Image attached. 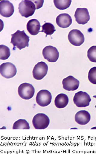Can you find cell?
Instances as JSON below:
<instances>
[{"label": "cell", "instance_id": "1", "mask_svg": "<svg viewBox=\"0 0 96 154\" xmlns=\"http://www.w3.org/2000/svg\"><path fill=\"white\" fill-rule=\"evenodd\" d=\"M10 43L13 45V50L17 48L19 50L28 47L30 41V37L26 34L25 31L17 30L16 32L11 35Z\"/></svg>", "mask_w": 96, "mask_h": 154}, {"label": "cell", "instance_id": "2", "mask_svg": "<svg viewBox=\"0 0 96 154\" xmlns=\"http://www.w3.org/2000/svg\"><path fill=\"white\" fill-rule=\"evenodd\" d=\"M18 9L22 16L27 18L34 14L36 8L35 5L32 1L25 0L19 3Z\"/></svg>", "mask_w": 96, "mask_h": 154}, {"label": "cell", "instance_id": "3", "mask_svg": "<svg viewBox=\"0 0 96 154\" xmlns=\"http://www.w3.org/2000/svg\"><path fill=\"white\" fill-rule=\"evenodd\" d=\"M32 123L36 130H44L48 127L50 120L45 114L38 113L34 116Z\"/></svg>", "mask_w": 96, "mask_h": 154}, {"label": "cell", "instance_id": "4", "mask_svg": "<svg viewBox=\"0 0 96 154\" xmlns=\"http://www.w3.org/2000/svg\"><path fill=\"white\" fill-rule=\"evenodd\" d=\"M18 95L22 99L28 100L33 98L35 93V89L30 83H24L18 87Z\"/></svg>", "mask_w": 96, "mask_h": 154}, {"label": "cell", "instance_id": "5", "mask_svg": "<svg viewBox=\"0 0 96 154\" xmlns=\"http://www.w3.org/2000/svg\"><path fill=\"white\" fill-rule=\"evenodd\" d=\"M91 99L86 92L78 91L75 94L74 102L76 105L79 108H85L89 105Z\"/></svg>", "mask_w": 96, "mask_h": 154}, {"label": "cell", "instance_id": "6", "mask_svg": "<svg viewBox=\"0 0 96 154\" xmlns=\"http://www.w3.org/2000/svg\"><path fill=\"white\" fill-rule=\"evenodd\" d=\"M17 69L15 65L11 62H6L0 66L1 75L6 79H11L16 75Z\"/></svg>", "mask_w": 96, "mask_h": 154}, {"label": "cell", "instance_id": "7", "mask_svg": "<svg viewBox=\"0 0 96 154\" xmlns=\"http://www.w3.org/2000/svg\"><path fill=\"white\" fill-rule=\"evenodd\" d=\"M48 70V65L45 62H38L35 66L33 69V77L35 79L42 80L46 75Z\"/></svg>", "mask_w": 96, "mask_h": 154}, {"label": "cell", "instance_id": "8", "mask_svg": "<svg viewBox=\"0 0 96 154\" xmlns=\"http://www.w3.org/2000/svg\"><path fill=\"white\" fill-rule=\"evenodd\" d=\"M52 96L51 93L46 90H42L37 93L36 102L41 107H46L51 103Z\"/></svg>", "mask_w": 96, "mask_h": 154}, {"label": "cell", "instance_id": "9", "mask_svg": "<svg viewBox=\"0 0 96 154\" xmlns=\"http://www.w3.org/2000/svg\"><path fill=\"white\" fill-rule=\"evenodd\" d=\"M68 39L72 45L80 46L84 43L85 37L81 32L77 29L71 30L68 35Z\"/></svg>", "mask_w": 96, "mask_h": 154}, {"label": "cell", "instance_id": "10", "mask_svg": "<svg viewBox=\"0 0 96 154\" xmlns=\"http://www.w3.org/2000/svg\"><path fill=\"white\" fill-rule=\"evenodd\" d=\"M44 58L49 62H56L58 59L59 53L57 48L52 46L45 47L42 51Z\"/></svg>", "mask_w": 96, "mask_h": 154}, {"label": "cell", "instance_id": "11", "mask_svg": "<svg viewBox=\"0 0 96 154\" xmlns=\"http://www.w3.org/2000/svg\"><path fill=\"white\" fill-rule=\"evenodd\" d=\"M76 21L79 24L84 25L90 20L88 10L86 8H77L75 13Z\"/></svg>", "mask_w": 96, "mask_h": 154}, {"label": "cell", "instance_id": "12", "mask_svg": "<svg viewBox=\"0 0 96 154\" xmlns=\"http://www.w3.org/2000/svg\"><path fill=\"white\" fill-rule=\"evenodd\" d=\"M14 12L13 4L8 1L0 2V14L5 18L11 17Z\"/></svg>", "mask_w": 96, "mask_h": 154}, {"label": "cell", "instance_id": "13", "mask_svg": "<svg viewBox=\"0 0 96 154\" xmlns=\"http://www.w3.org/2000/svg\"><path fill=\"white\" fill-rule=\"evenodd\" d=\"M80 82L72 76H69L63 81V88L68 91H74L79 88Z\"/></svg>", "mask_w": 96, "mask_h": 154}, {"label": "cell", "instance_id": "14", "mask_svg": "<svg viewBox=\"0 0 96 154\" xmlns=\"http://www.w3.org/2000/svg\"><path fill=\"white\" fill-rule=\"evenodd\" d=\"M56 23L61 28H67L72 24V18L68 14H62L57 17Z\"/></svg>", "mask_w": 96, "mask_h": 154}, {"label": "cell", "instance_id": "15", "mask_svg": "<svg viewBox=\"0 0 96 154\" xmlns=\"http://www.w3.org/2000/svg\"><path fill=\"white\" fill-rule=\"evenodd\" d=\"M91 119V116L88 112L81 110L78 112L75 116V122L80 125L87 124Z\"/></svg>", "mask_w": 96, "mask_h": 154}, {"label": "cell", "instance_id": "16", "mask_svg": "<svg viewBox=\"0 0 96 154\" xmlns=\"http://www.w3.org/2000/svg\"><path fill=\"white\" fill-rule=\"evenodd\" d=\"M41 25L39 21L36 19L30 20L27 24V29L30 34L36 35L40 32Z\"/></svg>", "mask_w": 96, "mask_h": 154}, {"label": "cell", "instance_id": "17", "mask_svg": "<svg viewBox=\"0 0 96 154\" xmlns=\"http://www.w3.org/2000/svg\"><path fill=\"white\" fill-rule=\"evenodd\" d=\"M68 97L65 94H60L55 99V105L58 109H63L66 107L68 103Z\"/></svg>", "mask_w": 96, "mask_h": 154}, {"label": "cell", "instance_id": "18", "mask_svg": "<svg viewBox=\"0 0 96 154\" xmlns=\"http://www.w3.org/2000/svg\"><path fill=\"white\" fill-rule=\"evenodd\" d=\"M13 130H30V127L28 122L24 119H19L13 124Z\"/></svg>", "mask_w": 96, "mask_h": 154}, {"label": "cell", "instance_id": "19", "mask_svg": "<svg viewBox=\"0 0 96 154\" xmlns=\"http://www.w3.org/2000/svg\"><path fill=\"white\" fill-rule=\"evenodd\" d=\"M71 0H54V1L55 6L57 9L60 10H64L67 9L70 6Z\"/></svg>", "mask_w": 96, "mask_h": 154}, {"label": "cell", "instance_id": "20", "mask_svg": "<svg viewBox=\"0 0 96 154\" xmlns=\"http://www.w3.org/2000/svg\"><path fill=\"white\" fill-rule=\"evenodd\" d=\"M10 56V51L9 47L4 45H0V59L5 60L8 59Z\"/></svg>", "mask_w": 96, "mask_h": 154}, {"label": "cell", "instance_id": "21", "mask_svg": "<svg viewBox=\"0 0 96 154\" xmlns=\"http://www.w3.org/2000/svg\"><path fill=\"white\" fill-rule=\"evenodd\" d=\"M42 30L40 32H43L46 34V37L47 35H52L56 31L54 26L51 23H45L42 26Z\"/></svg>", "mask_w": 96, "mask_h": 154}, {"label": "cell", "instance_id": "22", "mask_svg": "<svg viewBox=\"0 0 96 154\" xmlns=\"http://www.w3.org/2000/svg\"><path fill=\"white\" fill-rule=\"evenodd\" d=\"M87 57L90 61L96 63V46H93L89 49Z\"/></svg>", "mask_w": 96, "mask_h": 154}, {"label": "cell", "instance_id": "23", "mask_svg": "<svg viewBox=\"0 0 96 154\" xmlns=\"http://www.w3.org/2000/svg\"><path fill=\"white\" fill-rule=\"evenodd\" d=\"M88 79L89 82L93 84H96V67L92 68L88 74Z\"/></svg>", "mask_w": 96, "mask_h": 154}, {"label": "cell", "instance_id": "24", "mask_svg": "<svg viewBox=\"0 0 96 154\" xmlns=\"http://www.w3.org/2000/svg\"><path fill=\"white\" fill-rule=\"evenodd\" d=\"M34 2L35 5L36 9L41 8L43 4L44 1H34Z\"/></svg>", "mask_w": 96, "mask_h": 154}, {"label": "cell", "instance_id": "25", "mask_svg": "<svg viewBox=\"0 0 96 154\" xmlns=\"http://www.w3.org/2000/svg\"><path fill=\"white\" fill-rule=\"evenodd\" d=\"M93 97H94V98H96V96H93ZM95 108H96V105L95 106Z\"/></svg>", "mask_w": 96, "mask_h": 154}]
</instances>
